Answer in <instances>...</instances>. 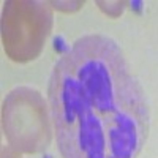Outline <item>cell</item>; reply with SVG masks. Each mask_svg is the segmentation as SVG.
I'll list each match as a JSON object with an SVG mask.
<instances>
[{
  "mask_svg": "<svg viewBox=\"0 0 158 158\" xmlns=\"http://www.w3.org/2000/svg\"><path fill=\"white\" fill-rule=\"evenodd\" d=\"M2 127L10 147L19 153H40L51 146L52 127L48 104L32 87H16L5 97Z\"/></svg>",
  "mask_w": 158,
  "mask_h": 158,
  "instance_id": "7a4b0ae2",
  "label": "cell"
},
{
  "mask_svg": "<svg viewBox=\"0 0 158 158\" xmlns=\"http://www.w3.org/2000/svg\"><path fill=\"white\" fill-rule=\"evenodd\" d=\"M52 10L48 2L10 0L2 11V43L6 56L19 63L35 60L52 30Z\"/></svg>",
  "mask_w": 158,
  "mask_h": 158,
  "instance_id": "3957f363",
  "label": "cell"
},
{
  "mask_svg": "<svg viewBox=\"0 0 158 158\" xmlns=\"http://www.w3.org/2000/svg\"><path fill=\"white\" fill-rule=\"evenodd\" d=\"M48 95L63 158H136L146 146L149 101L112 38H77L56 62Z\"/></svg>",
  "mask_w": 158,
  "mask_h": 158,
  "instance_id": "6da1fadb",
  "label": "cell"
},
{
  "mask_svg": "<svg viewBox=\"0 0 158 158\" xmlns=\"http://www.w3.org/2000/svg\"><path fill=\"white\" fill-rule=\"evenodd\" d=\"M2 158H21L19 152H16L15 149L11 147H2Z\"/></svg>",
  "mask_w": 158,
  "mask_h": 158,
  "instance_id": "277c9868",
  "label": "cell"
}]
</instances>
